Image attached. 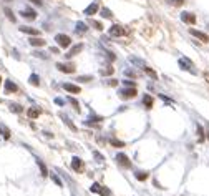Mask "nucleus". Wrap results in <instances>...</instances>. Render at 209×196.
Segmentation results:
<instances>
[{"label":"nucleus","mask_w":209,"mask_h":196,"mask_svg":"<svg viewBox=\"0 0 209 196\" xmlns=\"http://www.w3.org/2000/svg\"><path fill=\"white\" fill-rule=\"evenodd\" d=\"M55 42H56V45H58L60 48H68L70 45H72V38H70L68 35H65V33H56Z\"/></svg>","instance_id":"obj_1"},{"label":"nucleus","mask_w":209,"mask_h":196,"mask_svg":"<svg viewBox=\"0 0 209 196\" xmlns=\"http://www.w3.org/2000/svg\"><path fill=\"white\" fill-rule=\"evenodd\" d=\"M136 88H130V87H126V88H120L118 90V97L121 98V100H130V98H134L136 97Z\"/></svg>","instance_id":"obj_2"},{"label":"nucleus","mask_w":209,"mask_h":196,"mask_svg":"<svg viewBox=\"0 0 209 196\" xmlns=\"http://www.w3.org/2000/svg\"><path fill=\"white\" fill-rule=\"evenodd\" d=\"M115 161L118 163L121 168H125V170H130L131 168V160L125 155V153H118V155L115 156Z\"/></svg>","instance_id":"obj_3"},{"label":"nucleus","mask_w":209,"mask_h":196,"mask_svg":"<svg viewBox=\"0 0 209 196\" xmlns=\"http://www.w3.org/2000/svg\"><path fill=\"white\" fill-rule=\"evenodd\" d=\"M55 67H56V70L62 72V73H75V70H76L75 63H63V62H60V63H56Z\"/></svg>","instance_id":"obj_4"},{"label":"nucleus","mask_w":209,"mask_h":196,"mask_svg":"<svg viewBox=\"0 0 209 196\" xmlns=\"http://www.w3.org/2000/svg\"><path fill=\"white\" fill-rule=\"evenodd\" d=\"M72 168H73V171H76V173H81L85 170V163L80 156H73L72 158Z\"/></svg>","instance_id":"obj_5"},{"label":"nucleus","mask_w":209,"mask_h":196,"mask_svg":"<svg viewBox=\"0 0 209 196\" xmlns=\"http://www.w3.org/2000/svg\"><path fill=\"white\" fill-rule=\"evenodd\" d=\"M179 67H181V70H187V72H191V73H196V70H193L191 67H194V63L191 62L189 58H186V57H183V58H179Z\"/></svg>","instance_id":"obj_6"},{"label":"nucleus","mask_w":209,"mask_h":196,"mask_svg":"<svg viewBox=\"0 0 209 196\" xmlns=\"http://www.w3.org/2000/svg\"><path fill=\"white\" fill-rule=\"evenodd\" d=\"M3 91H5V95L17 93V91H19V87H17L15 81H12V80L8 78V80H5V87H3Z\"/></svg>","instance_id":"obj_7"},{"label":"nucleus","mask_w":209,"mask_h":196,"mask_svg":"<svg viewBox=\"0 0 209 196\" xmlns=\"http://www.w3.org/2000/svg\"><path fill=\"white\" fill-rule=\"evenodd\" d=\"M189 33L193 35V37L199 38V40L204 42V43H207V42H209V35L204 33V32H201V30H196V28H189Z\"/></svg>","instance_id":"obj_8"},{"label":"nucleus","mask_w":209,"mask_h":196,"mask_svg":"<svg viewBox=\"0 0 209 196\" xmlns=\"http://www.w3.org/2000/svg\"><path fill=\"white\" fill-rule=\"evenodd\" d=\"M81 50H83V43H76V45H73V47L65 53V58H73L75 55H78Z\"/></svg>","instance_id":"obj_9"},{"label":"nucleus","mask_w":209,"mask_h":196,"mask_svg":"<svg viewBox=\"0 0 209 196\" xmlns=\"http://www.w3.org/2000/svg\"><path fill=\"white\" fill-rule=\"evenodd\" d=\"M62 87H63V90H65V91H68V93H72V95H78L80 91H81L78 85H73V83H70V81L63 83Z\"/></svg>","instance_id":"obj_10"},{"label":"nucleus","mask_w":209,"mask_h":196,"mask_svg":"<svg viewBox=\"0 0 209 196\" xmlns=\"http://www.w3.org/2000/svg\"><path fill=\"white\" fill-rule=\"evenodd\" d=\"M108 33H110V37H121V35H125V30H123L121 25H111Z\"/></svg>","instance_id":"obj_11"},{"label":"nucleus","mask_w":209,"mask_h":196,"mask_svg":"<svg viewBox=\"0 0 209 196\" xmlns=\"http://www.w3.org/2000/svg\"><path fill=\"white\" fill-rule=\"evenodd\" d=\"M181 20L184 23L194 25V23H196V15H194L193 12H181Z\"/></svg>","instance_id":"obj_12"},{"label":"nucleus","mask_w":209,"mask_h":196,"mask_svg":"<svg viewBox=\"0 0 209 196\" xmlns=\"http://www.w3.org/2000/svg\"><path fill=\"white\" fill-rule=\"evenodd\" d=\"M20 15H22L25 20H35V19H37V12H35L33 9H30V7L23 9L22 12H20Z\"/></svg>","instance_id":"obj_13"},{"label":"nucleus","mask_w":209,"mask_h":196,"mask_svg":"<svg viewBox=\"0 0 209 196\" xmlns=\"http://www.w3.org/2000/svg\"><path fill=\"white\" fill-rule=\"evenodd\" d=\"M20 32L22 33H27V35H32V37H40V30L38 28H33V27H20Z\"/></svg>","instance_id":"obj_14"},{"label":"nucleus","mask_w":209,"mask_h":196,"mask_svg":"<svg viewBox=\"0 0 209 196\" xmlns=\"http://www.w3.org/2000/svg\"><path fill=\"white\" fill-rule=\"evenodd\" d=\"M128 60L133 63L134 67H138V68H144V67H146V62H144L143 58H138V57H134V55H130Z\"/></svg>","instance_id":"obj_15"},{"label":"nucleus","mask_w":209,"mask_h":196,"mask_svg":"<svg viewBox=\"0 0 209 196\" xmlns=\"http://www.w3.org/2000/svg\"><path fill=\"white\" fill-rule=\"evenodd\" d=\"M141 101H143V106H144L146 110H151V108H153V105H154L153 97H151V95H148V93L143 95V100H141Z\"/></svg>","instance_id":"obj_16"},{"label":"nucleus","mask_w":209,"mask_h":196,"mask_svg":"<svg viewBox=\"0 0 209 196\" xmlns=\"http://www.w3.org/2000/svg\"><path fill=\"white\" fill-rule=\"evenodd\" d=\"M27 115H28V118H30V120H35V118H38V116L42 115V110L37 108V106H32V108L27 110Z\"/></svg>","instance_id":"obj_17"},{"label":"nucleus","mask_w":209,"mask_h":196,"mask_svg":"<svg viewBox=\"0 0 209 196\" xmlns=\"http://www.w3.org/2000/svg\"><path fill=\"white\" fill-rule=\"evenodd\" d=\"M98 12V3L96 2H93V3H90V5L85 9V15H88V17H91V15H95V13Z\"/></svg>","instance_id":"obj_18"},{"label":"nucleus","mask_w":209,"mask_h":196,"mask_svg":"<svg viewBox=\"0 0 209 196\" xmlns=\"http://www.w3.org/2000/svg\"><path fill=\"white\" fill-rule=\"evenodd\" d=\"M28 43H30L32 47H43V45L47 43V42H45L42 37H32L30 40H28Z\"/></svg>","instance_id":"obj_19"},{"label":"nucleus","mask_w":209,"mask_h":196,"mask_svg":"<svg viewBox=\"0 0 209 196\" xmlns=\"http://www.w3.org/2000/svg\"><path fill=\"white\" fill-rule=\"evenodd\" d=\"M60 118L63 120V123H65V125H66V126H68L72 131H76V126H75V125H73V122H72V120H70L68 116L65 115V113H60Z\"/></svg>","instance_id":"obj_20"},{"label":"nucleus","mask_w":209,"mask_h":196,"mask_svg":"<svg viewBox=\"0 0 209 196\" xmlns=\"http://www.w3.org/2000/svg\"><path fill=\"white\" fill-rule=\"evenodd\" d=\"M0 135H2V138L3 140H10V130H8V126H5L3 123H0Z\"/></svg>","instance_id":"obj_21"},{"label":"nucleus","mask_w":209,"mask_h":196,"mask_svg":"<svg viewBox=\"0 0 209 196\" xmlns=\"http://www.w3.org/2000/svg\"><path fill=\"white\" fill-rule=\"evenodd\" d=\"M37 165H38V168H40V174H42V176H43V178L48 176V168H47V165H45L40 158H37Z\"/></svg>","instance_id":"obj_22"},{"label":"nucleus","mask_w":209,"mask_h":196,"mask_svg":"<svg viewBox=\"0 0 209 196\" xmlns=\"http://www.w3.org/2000/svg\"><path fill=\"white\" fill-rule=\"evenodd\" d=\"M8 110H10L12 113H17V115L23 113V106L19 105V103H10V105H8Z\"/></svg>","instance_id":"obj_23"},{"label":"nucleus","mask_w":209,"mask_h":196,"mask_svg":"<svg viewBox=\"0 0 209 196\" xmlns=\"http://www.w3.org/2000/svg\"><path fill=\"white\" fill-rule=\"evenodd\" d=\"M88 30V25L85 22H76L75 25V33H85V32Z\"/></svg>","instance_id":"obj_24"},{"label":"nucleus","mask_w":209,"mask_h":196,"mask_svg":"<svg viewBox=\"0 0 209 196\" xmlns=\"http://www.w3.org/2000/svg\"><path fill=\"white\" fill-rule=\"evenodd\" d=\"M196 131H197V140H199V143H203V141L206 140V135H204V130L199 123H196Z\"/></svg>","instance_id":"obj_25"},{"label":"nucleus","mask_w":209,"mask_h":196,"mask_svg":"<svg viewBox=\"0 0 209 196\" xmlns=\"http://www.w3.org/2000/svg\"><path fill=\"white\" fill-rule=\"evenodd\" d=\"M113 72H115V68H113L111 65H106L105 68L100 70V75H101V77H111Z\"/></svg>","instance_id":"obj_26"},{"label":"nucleus","mask_w":209,"mask_h":196,"mask_svg":"<svg viewBox=\"0 0 209 196\" xmlns=\"http://www.w3.org/2000/svg\"><path fill=\"white\" fill-rule=\"evenodd\" d=\"M134 178H136L138 181H146L148 178H150V173L148 171H134Z\"/></svg>","instance_id":"obj_27"},{"label":"nucleus","mask_w":209,"mask_h":196,"mask_svg":"<svg viewBox=\"0 0 209 196\" xmlns=\"http://www.w3.org/2000/svg\"><path fill=\"white\" fill-rule=\"evenodd\" d=\"M108 141H110V145L115 146V148H123V146H125V143H123L121 140H118V138H115V136H111Z\"/></svg>","instance_id":"obj_28"},{"label":"nucleus","mask_w":209,"mask_h":196,"mask_svg":"<svg viewBox=\"0 0 209 196\" xmlns=\"http://www.w3.org/2000/svg\"><path fill=\"white\" fill-rule=\"evenodd\" d=\"M28 81H30V85H33V87H40V77H38L37 73H32Z\"/></svg>","instance_id":"obj_29"},{"label":"nucleus","mask_w":209,"mask_h":196,"mask_svg":"<svg viewBox=\"0 0 209 196\" xmlns=\"http://www.w3.org/2000/svg\"><path fill=\"white\" fill-rule=\"evenodd\" d=\"M66 101H68L70 105L73 106V108H75V112L80 113V103H78V100H75L73 97H66Z\"/></svg>","instance_id":"obj_30"},{"label":"nucleus","mask_w":209,"mask_h":196,"mask_svg":"<svg viewBox=\"0 0 209 196\" xmlns=\"http://www.w3.org/2000/svg\"><path fill=\"white\" fill-rule=\"evenodd\" d=\"M100 15L103 17V19H108V20H111V19H113L111 10H110V9H106V7H103V9L100 10Z\"/></svg>","instance_id":"obj_31"},{"label":"nucleus","mask_w":209,"mask_h":196,"mask_svg":"<svg viewBox=\"0 0 209 196\" xmlns=\"http://www.w3.org/2000/svg\"><path fill=\"white\" fill-rule=\"evenodd\" d=\"M3 13H5V17H7V19H8L12 23H15V22H17V17L13 15V12H12L10 9H3Z\"/></svg>","instance_id":"obj_32"},{"label":"nucleus","mask_w":209,"mask_h":196,"mask_svg":"<svg viewBox=\"0 0 209 196\" xmlns=\"http://www.w3.org/2000/svg\"><path fill=\"white\" fill-rule=\"evenodd\" d=\"M75 80L78 81V83H88L90 80H93V77H91V75H80V77H76Z\"/></svg>","instance_id":"obj_33"},{"label":"nucleus","mask_w":209,"mask_h":196,"mask_svg":"<svg viewBox=\"0 0 209 196\" xmlns=\"http://www.w3.org/2000/svg\"><path fill=\"white\" fill-rule=\"evenodd\" d=\"M143 70H144V73H146V75H150V77H151V78H153V80H158V73H156V72H154V70H153V68H150V67H148V65H146V67H144V68H143Z\"/></svg>","instance_id":"obj_34"},{"label":"nucleus","mask_w":209,"mask_h":196,"mask_svg":"<svg viewBox=\"0 0 209 196\" xmlns=\"http://www.w3.org/2000/svg\"><path fill=\"white\" fill-rule=\"evenodd\" d=\"M32 55L37 57V58H42V60H48V55L45 52H42V50H35V52H32Z\"/></svg>","instance_id":"obj_35"},{"label":"nucleus","mask_w":209,"mask_h":196,"mask_svg":"<svg viewBox=\"0 0 209 196\" xmlns=\"http://www.w3.org/2000/svg\"><path fill=\"white\" fill-rule=\"evenodd\" d=\"M98 194H101V196H111V191H110L108 188H105V186H101V184H100V190H98Z\"/></svg>","instance_id":"obj_36"},{"label":"nucleus","mask_w":209,"mask_h":196,"mask_svg":"<svg viewBox=\"0 0 209 196\" xmlns=\"http://www.w3.org/2000/svg\"><path fill=\"white\" fill-rule=\"evenodd\" d=\"M93 156H95V160H96L98 163H105V156L101 155L100 151H96V150H95V151H93Z\"/></svg>","instance_id":"obj_37"},{"label":"nucleus","mask_w":209,"mask_h":196,"mask_svg":"<svg viewBox=\"0 0 209 196\" xmlns=\"http://www.w3.org/2000/svg\"><path fill=\"white\" fill-rule=\"evenodd\" d=\"M103 85H106V87H116V85H118V80H115V78H110V80H103Z\"/></svg>","instance_id":"obj_38"},{"label":"nucleus","mask_w":209,"mask_h":196,"mask_svg":"<svg viewBox=\"0 0 209 196\" xmlns=\"http://www.w3.org/2000/svg\"><path fill=\"white\" fill-rule=\"evenodd\" d=\"M125 77H128V78H138V73L134 72V70L126 68V70H125Z\"/></svg>","instance_id":"obj_39"},{"label":"nucleus","mask_w":209,"mask_h":196,"mask_svg":"<svg viewBox=\"0 0 209 196\" xmlns=\"http://www.w3.org/2000/svg\"><path fill=\"white\" fill-rule=\"evenodd\" d=\"M184 2L186 0H168V3L173 7H181V5H184Z\"/></svg>","instance_id":"obj_40"},{"label":"nucleus","mask_w":209,"mask_h":196,"mask_svg":"<svg viewBox=\"0 0 209 196\" xmlns=\"http://www.w3.org/2000/svg\"><path fill=\"white\" fill-rule=\"evenodd\" d=\"M52 181H53V183H55V184H56V186H60V188H62V186H63V183H62V180H60V178H58V176H56V174H55V173H52Z\"/></svg>","instance_id":"obj_41"},{"label":"nucleus","mask_w":209,"mask_h":196,"mask_svg":"<svg viewBox=\"0 0 209 196\" xmlns=\"http://www.w3.org/2000/svg\"><path fill=\"white\" fill-rule=\"evenodd\" d=\"M90 25L93 28H96V30H103V25H101L100 22H96V20H90Z\"/></svg>","instance_id":"obj_42"},{"label":"nucleus","mask_w":209,"mask_h":196,"mask_svg":"<svg viewBox=\"0 0 209 196\" xmlns=\"http://www.w3.org/2000/svg\"><path fill=\"white\" fill-rule=\"evenodd\" d=\"M90 120H93V122H96V123H101L103 122V116H98V115H95V113H90Z\"/></svg>","instance_id":"obj_43"},{"label":"nucleus","mask_w":209,"mask_h":196,"mask_svg":"<svg viewBox=\"0 0 209 196\" xmlns=\"http://www.w3.org/2000/svg\"><path fill=\"white\" fill-rule=\"evenodd\" d=\"M125 87H130V88H136V81H131V80H123Z\"/></svg>","instance_id":"obj_44"},{"label":"nucleus","mask_w":209,"mask_h":196,"mask_svg":"<svg viewBox=\"0 0 209 196\" xmlns=\"http://www.w3.org/2000/svg\"><path fill=\"white\" fill-rule=\"evenodd\" d=\"M158 97H159V98H161V100H164V101H166V103H174V100H173V98H169V97H166V95H163V93H159V95H158Z\"/></svg>","instance_id":"obj_45"},{"label":"nucleus","mask_w":209,"mask_h":196,"mask_svg":"<svg viewBox=\"0 0 209 196\" xmlns=\"http://www.w3.org/2000/svg\"><path fill=\"white\" fill-rule=\"evenodd\" d=\"M105 53H106V58H108L110 62H115V60H116V55L113 52H105Z\"/></svg>","instance_id":"obj_46"},{"label":"nucleus","mask_w":209,"mask_h":196,"mask_svg":"<svg viewBox=\"0 0 209 196\" xmlns=\"http://www.w3.org/2000/svg\"><path fill=\"white\" fill-rule=\"evenodd\" d=\"M98 190H100V183H93V184H91V188H90L91 193H98Z\"/></svg>","instance_id":"obj_47"},{"label":"nucleus","mask_w":209,"mask_h":196,"mask_svg":"<svg viewBox=\"0 0 209 196\" xmlns=\"http://www.w3.org/2000/svg\"><path fill=\"white\" fill-rule=\"evenodd\" d=\"M55 103L58 106H63V105H65V100H63V98H55Z\"/></svg>","instance_id":"obj_48"},{"label":"nucleus","mask_w":209,"mask_h":196,"mask_svg":"<svg viewBox=\"0 0 209 196\" xmlns=\"http://www.w3.org/2000/svg\"><path fill=\"white\" fill-rule=\"evenodd\" d=\"M32 3H33V5H38V7H42L43 5V2H42V0H30Z\"/></svg>","instance_id":"obj_49"},{"label":"nucleus","mask_w":209,"mask_h":196,"mask_svg":"<svg viewBox=\"0 0 209 196\" xmlns=\"http://www.w3.org/2000/svg\"><path fill=\"white\" fill-rule=\"evenodd\" d=\"M12 53H13V57H15L17 60H20V55H19V52H17V50H12Z\"/></svg>","instance_id":"obj_50"},{"label":"nucleus","mask_w":209,"mask_h":196,"mask_svg":"<svg viewBox=\"0 0 209 196\" xmlns=\"http://www.w3.org/2000/svg\"><path fill=\"white\" fill-rule=\"evenodd\" d=\"M153 183H154V186H156V188H163V186H161V184H159V183H158V180H153Z\"/></svg>","instance_id":"obj_51"},{"label":"nucleus","mask_w":209,"mask_h":196,"mask_svg":"<svg viewBox=\"0 0 209 196\" xmlns=\"http://www.w3.org/2000/svg\"><path fill=\"white\" fill-rule=\"evenodd\" d=\"M50 53H58V48H56V47H53V48H50Z\"/></svg>","instance_id":"obj_52"},{"label":"nucleus","mask_w":209,"mask_h":196,"mask_svg":"<svg viewBox=\"0 0 209 196\" xmlns=\"http://www.w3.org/2000/svg\"><path fill=\"white\" fill-rule=\"evenodd\" d=\"M207 140H209V131H207Z\"/></svg>","instance_id":"obj_53"},{"label":"nucleus","mask_w":209,"mask_h":196,"mask_svg":"<svg viewBox=\"0 0 209 196\" xmlns=\"http://www.w3.org/2000/svg\"><path fill=\"white\" fill-rule=\"evenodd\" d=\"M5 2H12V0H5Z\"/></svg>","instance_id":"obj_54"},{"label":"nucleus","mask_w":209,"mask_h":196,"mask_svg":"<svg viewBox=\"0 0 209 196\" xmlns=\"http://www.w3.org/2000/svg\"><path fill=\"white\" fill-rule=\"evenodd\" d=\"M0 83H2V77H0Z\"/></svg>","instance_id":"obj_55"},{"label":"nucleus","mask_w":209,"mask_h":196,"mask_svg":"<svg viewBox=\"0 0 209 196\" xmlns=\"http://www.w3.org/2000/svg\"><path fill=\"white\" fill-rule=\"evenodd\" d=\"M207 28H209V23H207Z\"/></svg>","instance_id":"obj_56"}]
</instances>
